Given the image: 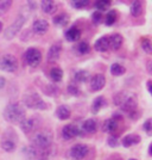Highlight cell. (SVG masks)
I'll list each match as a JSON object with an SVG mask.
<instances>
[{
  "mask_svg": "<svg viewBox=\"0 0 152 160\" xmlns=\"http://www.w3.org/2000/svg\"><path fill=\"white\" fill-rule=\"evenodd\" d=\"M2 116L7 122L12 124H19L21 121L26 118V111L19 103H10L4 109Z\"/></svg>",
  "mask_w": 152,
  "mask_h": 160,
  "instance_id": "1",
  "label": "cell"
},
{
  "mask_svg": "<svg viewBox=\"0 0 152 160\" xmlns=\"http://www.w3.org/2000/svg\"><path fill=\"white\" fill-rule=\"evenodd\" d=\"M53 135L50 130H39L32 138V146L37 149H49L53 146Z\"/></svg>",
  "mask_w": 152,
  "mask_h": 160,
  "instance_id": "2",
  "label": "cell"
},
{
  "mask_svg": "<svg viewBox=\"0 0 152 160\" xmlns=\"http://www.w3.org/2000/svg\"><path fill=\"white\" fill-rule=\"evenodd\" d=\"M17 145H18V135L16 133V130L13 128H7L2 133L1 139H0L1 148L7 153H11V152L16 151Z\"/></svg>",
  "mask_w": 152,
  "mask_h": 160,
  "instance_id": "3",
  "label": "cell"
},
{
  "mask_svg": "<svg viewBox=\"0 0 152 160\" xmlns=\"http://www.w3.org/2000/svg\"><path fill=\"white\" fill-rule=\"evenodd\" d=\"M23 103L26 108L35 109V110H46L48 109V104L43 100V98L39 94L36 92H29V93L24 94Z\"/></svg>",
  "mask_w": 152,
  "mask_h": 160,
  "instance_id": "4",
  "label": "cell"
},
{
  "mask_svg": "<svg viewBox=\"0 0 152 160\" xmlns=\"http://www.w3.org/2000/svg\"><path fill=\"white\" fill-rule=\"evenodd\" d=\"M26 19H27L26 14H24L23 12L18 14V16L16 17V19H14L13 23L7 28L6 30H5V32H4V37L8 41L14 38V37L20 32V30H21V28L24 27V24H25Z\"/></svg>",
  "mask_w": 152,
  "mask_h": 160,
  "instance_id": "5",
  "label": "cell"
},
{
  "mask_svg": "<svg viewBox=\"0 0 152 160\" xmlns=\"http://www.w3.org/2000/svg\"><path fill=\"white\" fill-rule=\"evenodd\" d=\"M0 69L4 72L13 73L18 69V60L12 54H4L0 58Z\"/></svg>",
  "mask_w": 152,
  "mask_h": 160,
  "instance_id": "6",
  "label": "cell"
},
{
  "mask_svg": "<svg viewBox=\"0 0 152 160\" xmlns=\"http://www.w3.org/2000/svg\"><path fill=\"white\" fill-rule=\"evenodd\" d=\"M42 58H43L42 52L37 48H29L25 52V55H24L26 65L32 67V68H36V67L39 66L40 62H42Z\"/></svg>",
  "mask_w": 152,
  "mask_h": 160,
  "instance_id": "7",
  "label": "cell"
},
{
  "mask_svg": "<svg viewBox=\"0 0 152 160\" xmlns=\"http://www.w3.org/2000/svg\"><path fill=\"white\" fill-rule=\"evenodd\" d=\"M85 134L82 133L81 128L77 127L76 124H67L62 128V136L64 140H71L74 138H77V136H82Z\"/></svg>",
  "mask_w": 152,
  "mask_h": 160,
  "instance_id": "8",
  "label": "cell"
},
{
  "mask_svg": "<svg viewBox=\"0 0 152 160\" xmlns=\"http://www.w3.org/2000/svg\"><path fill=\"white\" fill-rule=\"evenodd\" d=\"M89 153V147L83 143H77L70 148V157L74 160H83Z\"/></svg>",
  "mask_w": 152,
  "mask_h": 160,
  "instance_id": "9",
  "label": "cell"
},
{
  "mask_svg": "<svg viewBox=\"0 0 152 160\" xmlns=\"http://www.w3.org/2000/svg\"><path fill=\"white\" fill-rule=\"evenodd\" d=\"M119 118H118V116H113L112 118H108V120L105 121V123H104V132H106V133L111 134L112 136H117L115 133L119 130Z\"/></svg>",
  "mask_w": 152,
  "mask_h": 160,
  "instance_id": "10",
  "label": "cell"
},
{
  "mask_svg": "<svg viewBox=\"0 0 152 160\" xmlns=\"http://www.w3.org/2000/svg\"><path fill=\"white\" fill-rule=\"evenodd\" d=\"M19 126L23 133L25 134V135H30V134H32L36 130V128H37V121H36V118H33V117L25 118V120H23L20 122Z\"/></svg>",
  "mask_w": 152,
  "mask_h": 160,
  "instance_id": "11",
  "label": "cell"
},
{
  "mask_svg": "<svg viewBox=\"0 0 152 160\" xmlns=\"http://www.w3.org/2000/svg\"><path fill=\"white\" fill-rule=\"evenodd\" d=\"M89 84H90V88H92L93 91H100L106 85V78H105L104 74L101 73L95 74V75H93L92 78H90Z\"/></svg>",
  "mask_w": 152,
  "mask_h": 160,
  "instance_id": "12",
  "label": "cell"
},
{
  "mask_svg": "<svg viewBox=\"0 0 152 160\" xmlns=\"http://www.w3.org/2000/svg\"><path fill=\"white\" fill-rule=\"evenodd\" d=\"M61 54H62V44L61 43H55L49 48L48 54H46V59L49 62H55L60 59Z\"/></svg>",
  "mask_w": 152,
  "mask_h": 160,
  "instance_id": "13",
  "label": "cell"
},
{
  "mask_svg": "<svg viewBox=\"0 0 152 160\" xmlns=\"http://www.w3.org/2000/svg\"><path fill=\"white\" fill-rule=\"evenodd\" d=\"M49 29V23L45 19H37L33 22L32 31L36 35H44Z\"/></svg>",
  "mask_w": 152,
  "mask_h": 160,
  "instance_id": "14",
  "label": "cell"
},
{
  "mask_svg": "<svg viewBox=\"0 0 152 160\" xmlns=\"http://www.w3.org/2000/svg\"><path fill=\"white\" fill-rule=\"evenodd\" d=\"M122 36L119 33H112L111 36H108V47L112 50H118L122 46Z\"/></svg>",
  "mask_w": 152,
  "mask_h": 160,
  "instance_id": "15",
  "label": "cell"
},
{
  "mask_svg": "<svg viewBox=\"0 0 152 160\" xmlns=\"http://www.w3.org/2000/svg\"><path fill=\"white\" fill-rule=\"evenodd\" d=\"M81 33L82 32H81V29H80V28L71 27V28H69L66 32H64V37H66L67 41H69V42H76V41L80 40Z\"/></svg>",
  "mask_w": 152,
  "mask_h": 160,
  "instance_id": "16",
  "label": "cell"
},
{
  "mask_svg": "<svg viewBox=\"0 0 152 160\" xmlns=\"http://www.w3.org/2000/svg\"><path fill=\"white\" fill-rule=\"evenodd\" d=\"M81 128V130H82V133L83 134H93L96 132V129H98V123H96V121L93 120V118H89V120H86L83 123H82V127Z\"/></svg>",
  "mask_w": 152,
  "mask_h": 160,
  "instance_id": "17",
  "label": "cell"
},
{
  "mask_svg": "<svg viewBox=\"0 0 152 160\" xmlns=\"http://www.w3.org/2000/svg\"><path fill=\"white\" fill-rule=\"evenodd\" d=\"M71 116V110L68 105H60L56 109V117L61 121H67Z\"/></svg>",
  "mask_w": 152,
  "mask_h": 160,
  "instance_id": "18",
  "label": "cell"
},
{
  "mask_svg": "<svg viewBox=\"0 0 152 160\" xmlns=\"http://www.w3.org/2000/svg\"><path fill=\"white\" fill-rule=\"evenodd\" d=\"M94 49L96 52H100V53L107 52L109 49V47H108V36H101L100 38H98V40L95 41Z\"/></svg>",
  "mask_w": 152,
  "mask_h": 160,
  "instance_id": "19",
  "label": "cell"
},
{
  "mask_svg": "<svg viewBox=\"0 0 152 160\" xmlns=\"http://www.w3.org/2000/svg\"><path fill=\"white\" fill-rule=\"evenodd\" d=\"M40 7H42V11L46 14H53L57 10L56 1H53V0H43V1H40Z\"/></svg>",
  "mask_w": 152,
  "mask_h": 160,
  "instance_id": "20",
  "label": "cell"
},
{
  "mask_svg": "<svg viewBox=\"0 0 152 160\" xmlns=\"http://www.w3.org/2000/svg\"><path fill=\"white\" fill-rule=\"evenodd\" d=\"M121 142H122V146L128 148V147L134 146V145H138L140 142V136L137 134H128V135L124 136Z\"/></svg>",
  "mask_w": 152,
  "mask_h": 160,
  "instance_id": "21",
  "label": "cell"
},
{
  "mask_svg": "<svg viewBox=\"0 0 152 160\" xmlns=\"http://www.w3.org/2000/svg\"><path fill=\"white\" fill-rule=\"evenodd\" d=\"M69 20H70V17H69V14L67 13H58L56 14L55 17H53V24L56 25V27L58 28H64L69 23Z\"/></svg>",
  "mask_w": 152,
  "mask_h": 160,
  "instance_id": "22",
  "label": "cell"
},
{
  "mask_svg": "<svg viewBox=\"0 0 152 160\" xmlns=\"http://www.w3.org/2000/svg\"><path fill=\"white\" fill-rule=\"evenodd\" d=\"M88 79H90V74L86 69H80L74 74V80L75 82H86Z\"/></svg>",
  "mask_w": 152,
  "mask_h": 160,
  "instance_id": "23",
  "label": "cell"
},
{
  "mask_svg": "<svg viewBox=\"0 0 152 160\" xmlns=\"http://www.w3.org/2000/svg\"><path fill=\"white\" fill-rule=\"evenodd\" d=\"M106 105V99L102 97V96H99L96 97L95 100L93 102V105H92V112L93 113H98L102 109V108Z\"/></svg>",
  "mask_w": 152,
  "mask_h": 160,
  "instance_id": "24",
  "label": "cell"
},
{
  "mask_svg": "<svg viewBox=\"0 0 152 160\" xmlns=\"http://www.w3.org/2000/svg\"><path fill=\"white\" fill-rule=\"evenodd\" d=\"M50 78L55 82H60L61 80L63 79V71L61 69L60 67H53V69L50 71Z\"/></svg>",
  "mask_w": 152,
  "mask_h": 160,
  "instance_id": "25",
  "label": "cell"
},
{
  "mask_svg": "<svg viewBox=\"0 0 152 160\" xmlns=\"http://www.w3.org/2000/svg\"><path fill=\"white\" fill-rule=\"evenodd\" d=\"M111 4H112V1H109V0H98V1H95V8L98 10V12L102 13L109 8Z\"/></svg>",
  "mask_w": 152,
  "mask_h": 160,
  "instance_id": "26",
  "label": "cell"
},
{
  "mask_svg": "<svg viewBox=\"0 0 152 160\" xmlns=\"http://www.w3.org/2000/svg\"><path fill=\"white\" fill-rule=\"evenodd\" d=\"M143 12V6H141V1H133V4L131 5V14L133 17H139Z\"/></svg>",
  "mask_w": 152,
  "mask_h": 160,
  "instance_id": "27",
  "label": "cell"
},
{
  "mask_svg": "<svg viewBox=\"0 0 152 160\" xmlns=\"http://www.w3.org/2000/svg\"><path fill=\"white\" fill-rule=\"evenodd\" d=\"M76 50H77V53L80 55H86V54L90 52V46L86 41H81V42H79V44L76 47Z\"/></svg>",
  "mask_w": 152,
  "mask_h": 160,
  "instance_id": "28",
  "label": "cell"
},
{
  "mask_svg": "<svg viewBox=\"0 0 152 160\" xmlns=\"http://www.w3.org/2000/svg\"><path fill=\"white\" fill-rule=\"evenodd\" d=\"M117 18H118V14H117V11H109V12H107L106 16H105V24L108 25V27H111L113 25L115 22H117Z\"/></svg>",
  "mask_w": 152,
  "mask_h": 160,
  "instance_id": "29",
  "label": "cell"
},
{
  "mask_svg": "<svg viewBox=\"0 0 152 160\" xmlns=\"http://www.w3.org/2000/svg\"><path fill=\"white\" fill-rule=\"evenodd\" d=\"M126 72L125 67H122L120 63H113L111 66V73L114 77H119V75H122V74Z\"/></svg>",
  "mask_w": 152,
  "mask_h": 160,
  "instance_id": "30",
  "label": "cell"
},
{
  "mask_svg": "<svg viewBox=\"0 0 152 160\" xmlns=\"http://www.w3.org/2000/svg\"><path fill=\"white\" fill-rule=\"evenodd\" d=\"M140 46L143 48V50L146 54H151L152 53V46H151V41L149 37H143L140 41Z\"/></svg>",
  "mask_w": 152,
  "mask_h": 160,
  "instance_id": "31",
  "label": "cell"
},
{
  "mask_svg": "<svg viewBox=\"0 0 152 160\" xmlns=\"http://www.w3.org/2000/svg\"><path fill=\"white\" fill-rule=\"evenodd\" d=\"M11 6H12V1L11 0H1L0 1V16L6 13Z\"/></svg>",
  "mask_w": 152,
  "mask_h": 160,
  "instance_id": "32",
  "label": "cell"
},
{
  "mask_svg": "<svg viewBox=\"0 0 152 160\" xmlns=\"http://www.w3.org/2000/svg\"><path fill=\"white\" fill-rule=\"evenodd\" d=\"M70 2H71V6L75 8H83V7L88 6V4H89L88 0H73Z\"/></svg>",
  "mask_w": 152,
  "mask_h": 160,
  "instance_id": "33",
  "label": "cell"
},
{
  "mask_svg": "<svg viewBox=\"0 0 152 160\" xmlns=\"http://www.w3.org/2000/svg\"><path fill=\"white\" fill-rule=\"evenodd\" d=\"M143 129L145 130V133L150 136L152 134V121L151 118H149V120L145 121V123H144V126H143Z\"/></svg>",
  "mask_w": 152,
  "mask_h": 160,
  "instance_id": "34",
  "label": "cell"
},
{
  "mask_svg": "<svg viewBox=\"0 0 152 160\" xmlns=\"http://www.w3.org/2000/svg\"><path fill=\"white\" fill-rule=\"evenodd\" d=\"M92 19L95 24H100V23L104 20V16H102L101 12H98V11H96V12H94V13L92 14Z\"/></svg>",
  "mask_w": 152,
  "mask_h": 160,
  "instance_id": "35",
  "label": "cell"
},
{
  "mask_svg": "<svg viewBox=\"0 0 152 160\" xmlns=\"http://www.w3.org/2000/svg\"><path fill=\"white\" fill-rule=\"evenodd\" d=\"M68 92L71 94V96H75V97H76V96L80 94V88L76 86V85H73V84H71V85L68 86Z\"/></svg>",
  "mask_w": 152,
  "mask_h": 160,
  "instance_id": "36",
  "label": "cell"
},
{
  "mask_svg": "<svg viewBox=\"0 0 152 160\" xmlns=\"http://www.w3.org/2000/svg\"><path fill=\"white\" fill-rule=\"evenodd\" d=\"M108 146H111V147H117L118 145H119V141H118V136H109L108 138Z\"/></svg>",
  "mask_w": 152,
  "mask_h": 160,
  "instance_id": "37",
  "label": "cell"
},
{
  "mask_svg": "<svg viewBox=\"0 0 152 160\" xmlns=\"http://www.w3.org/2000/svg\"><path fill=\"white\" fill-rule=\"evenodd\" d=\"M5 85H6V79H5L4 77H0V90L4 88Z\"/></svg>",
  "mask_w": 152,
  "mask_h": 160,
  "instance_id": "38",
  "label": "cell"
},
{
  "mask_svg": "<svg viewBox=\"0 0 152 160\" xmlns=\"http://www.w3.org/2000/svg\"><path fill=\"white\" fill-rule=\"evenodd\" d=\"M147 91L151 93V80H149V81H147Z\"/></svg>",
  "mask_w": 152,
  "mask_h": 160,
  "instance_id": "39",
  "label": "cell"
},
{
  "mask_svg": "<svg viewBox=\"0 0 152 160\" xmlns=\"http://www.w3.org/2000/svg\"><path fill=\"white\" fill-rule=\"evenodd\" d=\"M147 71H149V73H151V61L147 62Z\"/></svg>",
  "mask_w": 152,
  "mask_h": 160,
  "instance_id": "40",
  "label": "cell"
},
{
  "mask_svg": "<svg viewBox=\"0 0 152 160\" xmlns=\"http://www.w3.org/2000/svg\"><path fill=\"white\" fill-rule=\"evenodd\" d=\"M0 31H2V23L0 22Z\"/></svg>",
  "mask_w": 152,
  "mask_h": 160,
  "instance_id": "41",
  "label": "cell"
},
{
  "mask_svg": "<svg viewBox=\"0 0 152 160\" xmlns=\"http://www.w3.org/2000/svg\"><path fill=\"white\" fill-rule=\"evenodd\" d=\"M130 160H137V159H130Z\"/></svg>",
  "mask_w": 152,
  "mask_h": 160,
  "instance_id": "42",
  "label": "cell"
}]
</instances>
